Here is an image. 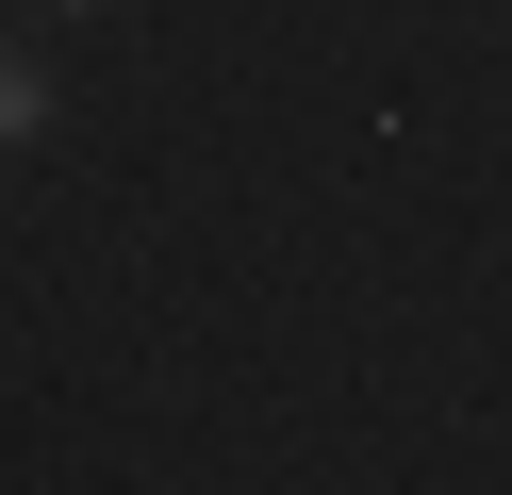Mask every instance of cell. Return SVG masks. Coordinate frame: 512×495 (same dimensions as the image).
I'll list each match as a JSON object with an SVG mask.
<instances>
[{
    "mask_svg": "<svg viewBox=\"0 0 512 495\" xmlns=\"http://www.w3.org/2000/svg\"><path fill=\"white\" fill-rule=\"evenodd\" d=\"M34 132H50V66H34V50H0V149H34Z\"/></svg>",
    "mask_w": 512,
    "mask_h": 495,
    "instance_id": "1",
    "label": "cell"
},
{
    "mask_svg": "<svg viewBox=\"0 0 512 495\" xmlns=\"http://www.w3.org/2000/svg\"><path fill=\"white\" fill-rule=\"evenodd\" d=\"M67 17H100V0H67Z\"/></svg>",
    "mask_w": 512,
    "mask_h": 495,
    "instance_id": "2",
    "label": "cell"
}]
</instances>
